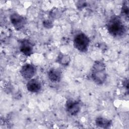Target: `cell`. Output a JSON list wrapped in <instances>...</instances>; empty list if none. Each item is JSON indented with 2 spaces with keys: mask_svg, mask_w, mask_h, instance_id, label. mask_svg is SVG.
Masks as SVG:
<instances>
[{
  "mask_svg": "<svg viewBox=\"0 0 129 129\" xmlns=\"http://www.w3.org/2000/svg\"><path fill=\"white\" fill-rule=\"evenodd\" d=\"M108 33L113 37L120 38L125 36L127 33L126 26L118 16H112L106 24Z\"/></svg>",
  "mask_w": 129,
  "mask_h": 129,
  "instance_id": "obj_1",
  "label": "cell"
},
{
  "mask_svg": "<svg viewBox=\"0 0 129 129\" xmlns=\"http://www.w3.org/2000/svg\"><path fill=\"white\" fill-rule=\"evenodd\" d=\"M91 78L97 85H102L106 80L107 74L106 65L101 60H96L93 64L91 71Z\"/></svg>",
  "mask_w": 129,
  "mask_h": 129,
  "instance_id": "obj_2",
  "label": "cell"
},
{
  "mask_svg": "<svg viewBox=\"0 0 129 129\" xmlns=\"http://www.w3.org/2000/svg\"><path fill=\"white\" fill-rule=\"evenodd\" d=\"M90 40L89 37L84 33H79L75 35L73 40V44L76 49L81 52L88 51Z\"/></svg>",
  "mask_w": 129,
  "mask_h": 129,
  "instance_id": "obj_3",
  "label": "cell"
},
{
  "mask_svg": "<svg viewBox=\"0 0 129 129\" xmlns=\"http://www.w3.org/2000/svg\"><path fill=\"white\" fill-rule=\"evenodd\" d=\"M65 108L67 112L72 116H76L80 112L82 104L80 100L69 99L66 101Z\"/></svg>",
  "mask_w": 129,
  "mask_h": 129,
  "instance_id": "obj_4",
  "label": "cell"
},
{
  "mask_svg": "<svg viewBox=\"0 0 129 129\" xmlns=\"http://www.w3.org/2000/svg\"><path fill=\"white\" fill-rule=\"evenodd\" d=\"M10 19L14 27L18 31L22 29L27 23L26 18L17 13H12L10 15Z\"/></svg>",
  "mask_w": 129,
  "mask_h": 129,
  "instance_id": "obj_5",
  "label": "cell"
},
{
  "mask_svg": "<svg viewBox=\"0 0 129 129\" xmlns=\"http://www.w3.org/2000/svg\"><path fill=\"white\" fill-rule=\"evenodd\" d=\"M20 73L24 79L29 80L35 76L36 73V68L32 63H27L22 66Z\"/></svg>",
  "mask_w": 129,
  "mask_h": 129,
  "instance_id": "obj_6",
  "label": "cell"
},
{
  "mask_svg": "<svg viewBox=\"0 0 129 129\" xmlns=\"http://www.w3.org/2000/svg\"><path fill=\"white\" fill-rule=\"evenodd\" d=\"M19 49L23 55L30 56L33 53L34 46L29 40L23 39L19 41Z\"/></svg>",
  "mask_w": 129,
  "mask_h": 129,
  "instance_id": "obj_7",
  "label": "cell"
},
{
  "mask_svg": "<svg viewBox=\"0 0 129 129\" xmlns=\"http://www.w3.org/2000/svg\"><path fill=\"white\" fill-rule=\"evenodd\" d=\"M26 88L28 91L31 93H38L41 88V82L36 79H31L26 84Z\"/></svg>",
  "mask_w": 129,
  "mask_h": 129,
  "instance_id": "obj_8",
  "label": "cell"
},
{
  "mask_svg": "<svg viewBox=\"0 0 129 129\" xmlns=\"http://www.w3.org/2000/svg\"><path fill=\"white\" fill-rule=\"evenodd\" d=\"M48 79L53 83L59 82L62 78V72L59 69L51 68L47 72Z\"/></svg>",
  "mask_w": 129,
  "mask_h": 129,
  "instance_id": "obj_9",
  "label": "cell"
},
{
  "mask_svg": "<svg viewBox=\"0 0 129 129\" xmlns=\"http://www.w3.org/2000/svg\"><path fill=\"white\" fill-rule=\"evenodd\" d=\"M95 124L96 126L103 128H108L112 124V120L103 117H97L95 119Z\"/></svg>",
  "mask_w": 129,
  "mask_h": 129,
  "instance_id": "obj_10",
  "label": "cell"
},
{
  "mask_svg": "<svg viewBox=\"0 0 129 129\" xmlns=\"http://www.w3.org/2000/svg\"><path fill=\"white\" fill-rule=\"evenodd\" d=\"M56 61L60 65L66 67L69 65L71 61V58L69 55L62 53H60L58 55Z\"/></svg>",
  "mask_w": 129,
  "mask_h": 129,
  "instance_id": "obj_11",
  "label": "cell"
},
{
  "mask_svg": "<svg viewBox=\"0 0 129 129\" xmlns=\"http://www.w3.org/2000/svg\"><path fill=\"white\" fill-rule=\"evenodd\" d=\"M126 2H124V3L123 4V5L122 6L121 9V13L125 18H128L129 10H128V7L127 3H126Z\"/></svg>",
  "mask_w": 129,
  "mask_h": 129,
  "instance_id": "obj_12",
  "label": "cell"
},
{
  "mask_svg": "<svg viewBox=\"0 0 129 129\" xmlns=\"http://www.w3.org/2000/svg\"><path fill=\"white\" fill-rule=\"evenodd\" d=\"M52 22L50 21H45L44 23V26L47 28H50L52 27Z\"/></svg>",
  "mask_w": 129,
  "mask_h": 129,
  "instance_id": "obj_13",
  "label": "cell"
},
{
  "mask_svg": "<svg viewBox=\"0 0 129 129\" xmlns=\"http://www.w3.org/2000/svg\"><path fill=\"white\" fill-rule=\"evenodd\" d=\"M128 80H125L124 81L123 83V86H124V87L125 88V86H126V89L128 90Z\"/></svg>",
  "mask_w": 129,
  "mask_h": 129,
  "instance_id": "obj_14",
  "label": "cell"
}]
</instances>
